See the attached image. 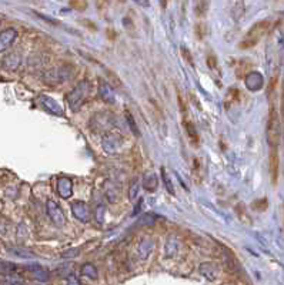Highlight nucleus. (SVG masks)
I'll use <instances>...</instances> for the list:
<instances>
[{
  "label": "nucleus",
  "instance_id": "1",
  "mask_svg": "<svg viewBox=\"0 0 284 285\" xmlns=\"http://www.w3.org/2000/svg\"><path fill=\"white\" fill-rule=\"evenodd\" d=\"M280 117L279 113L274 107L270 108L268 111V120H267V129H266V137H267V144L270 146L271 150H277L280 144Z\"/></svg>",
  "mask_w": 284,
  "mask_h": 285
},
{
  "label": "nucleus",
  "instance_id": "2",
  "mask_svg": "<svg viewBox=\"0 0 284 285\" xmlns=\"http://www.w3.org/2000/svg\"><path fill=\"white\" fill-rule=\"evenodd\" d=\"M90 94V83L87 80H81L73 87V90L67 96V103L73 113H78L79 110L86 103L87 97Z\"/></svg>",
  "mask_w": 284,
  "mask_h": 285
},
{
  "label": "nucleus",
  "instance_id": "3",
  "mask_svg": "<svg viewBox=\"0 0 284 285\" xmlns=\"http://www.w3.org/2000/svg\"><path fill=\"white\" fill-rule=\"evenodd\" d=\"M270 26H271L270 20H260V22H257L254 26L246 33L244 39L240 42V45H238L240 49H252V47H254L258 42L263 39V36L270 30Z\"/></svg>",
  "mask_w": 284,
  "mask_h": 285
},
{
  "label": "nucleus",
  "instance_id": "4",
  "mask_svg": "<svg viewBox=\"0 0 284 285\" xmlns=\"http://www.w3.org/2000/svg\"><path fill=\"white\" fill-rule=\"evenodd\" d=\"M125 140H123V135L120 133H116V131H109L106 133L102 138V147L106 153L109 154H114L117 153L122 146H123Z\"/></svg>",
  "mask_w": 284,
  "mask_h": 285
},
{
  "label": "nucleus",
  "instance_id": "5",
  "mask_svg": "<svg viewBox=\"0 0 284 285\" xmlns=\"http://www.w3.org/2000/svg\"><path fill=\"white\" fill-rule=\"evenodd\" d=\"M70 77H72V70L64 66L50 69L45 72L43 75V80L49 84H62V83H66Z\"/></svg>",
  "mask_w": 284,
  "mask_h": 285
},
{
  "label": "nucleus",
  "instance_id": "6",
  "mask_svg": "<svg viewBox=\"0 0 284 285\" xmlns=\"http://www.w3.org/2000/svg\"><path fill=\"white\" fill-rule=\"evenodd\" d=\"M46 212H47V217L50 218V221H52L56 227H59V228L64 227V224H66L64 214H63L62 208H60V206L56 201L47 200V203H46Z\"/></svg>",
  "mask_w": 284,
  "mask_h": 285
},
{
  "label": "nucleus",
  "instance_id": "7",
  "mask_svg": "<svg viewBox=\"0 0 284 285\" xmlns=\"http://www.w3.org/2000/svg\"><path fill=\"white\" fill-rule=\"evenodd\" d=\"M37 100H39V103L42 104V107H43L47 113H50L53 116H57V117L64 116L63 107L60 105V103H59L57 100H54L50 96H47V94H40V96L37 97Z\"/></svg>",
  "mask_w": 284,
  "mask_h": 285
},
{
  "label": "nucleus",
  "instance_id": "8",
  "mask_svg": "<svg viewBox=\"0 0 284 285\" xmlns=\"http://www.w3.org/2000/svg\"><path fill=\"white\" fill-rule=\"evenodd\" d=\"M72 212H73V215L78 218L79 221H81V223H87L90 220V210H89V206L84 201H81V200L72 201Z\"/></svg>",
  "mask_w": 284,
  "mask_h": 285
},
{
  "label": "nucleus",
  "instance_id": "9",
  "mask_svg": "<svg viewBox=\"0 0 284 285\" xmlns=\"http://www.w3.org/2000/svg\"><path fill=\"white\" fill-rule=\"evenodd\" d=\"M56 188H57V194L67 200L73 195V181L69 177H59L57 182H56Z\"/></svg>",
  "mask_w": 284,
  "mask_h": 285
},
{
  "label": "nucleus",
  "instance_id": "10",
  "mask_svg": "<svg viewBox=\"0 0 284 285\" xmlns=\"http://www.w3.org/2000/svg\"><path fill=\"white\" fill-rule=\"evenodd\" d=\"M223 267L229 274H234V275L240 274V271H241V267H240L238 261L233 255L232 251H229V250H224V253H223Z\"/></svg>",
  "mask_w": 284,
  "mask_h": 285
},
{
  "label": "nucleus",
  "instance_id": "11",
  "mask_svg": "<svg viewBox=\"0 0 284 285\" xmlns=\"http://www.w3.org/2000/svg\"><path fill=\"white\" fill-rule=\"evenodd\" d=\"M155 248H156L155 241H153L152 238H144V240H142V241H140V244L137 245V250H136L137 257H139L140 259H143V261H146V259L149 258V257L153 254Z\"/></svg>",
  "mask_w": 284,
  "mask_h": 285
},
{
  "label": "nucleus",
  "instance_id": "12",
  "mask_svg": "<svg viewBox=\"0 0 284 285\" xmlns=\"http://www.w3.org/2000/svg\"><path fill=\"white\" fill-rule=\"evenodd\" d=\"M17 37V31L16 29L13 27H9V29H4L0 31V53L7 50L16 40Z\"/></svg>",
  "mask_w": 284,
  "mask_h": 285
},
{
  "label": "nucleus",
  "instance_id": "13",
  "mask_svg": "<svg viewBox=\"0 0 284 285\" xmlns=\"http://www.w3.org/2000/svg\"><path fill=\"white\" fill-rule=\"evenodd\" d=\"M244 83H246V87L250 91H258L264 86V77L258 72H250L244 78Z\"/></svg>",
  "mask_w": 284,
  "mask_h": 285
},
{
  "label": "nucleus",
  "instance_id": "14",
  "mask_svg": "<svg viewBox=\"0 0 284 285\" xmlns=\"http://www.w3.org/2000/svg\"><path fill=\"white\" fill-rule=\"evenodd\" d=\"M92 123H93V127L92 129L95 130H107V129H111L113 127V123H114V120H113V117H110L107 113L106 114H96L93 119H92Z\"/></svg>",
  "mask_w": 284,
  "mask_h": 285
},
{
  "label": "nucleus",
  "instance_id": "15",
  "mask_svg": "<svg viewBox=\"0 0 284 285\" xmlns=\"http://www.w3.org/2000/svg\"><path fill=\"white\" fill-rule=\"evenodd\" d=\"M99 96H100V99L103 100L104 103L113 104L116 102L113 89H111L110 84H109L107 81H104V80H100V81H99Z\"/></svg>",
  "mask_w": 284,
  "mask_h": 285
},
{
  "label": "nucleus",
  "instance_id": "16",
  "mask_svg": "<svg viewBox=\"0 0 284 285\" xmlns=\"http://www.w3.org/2000/svg\"><path fill=\"white\" fill-rule=\"evenodd\" d=\"M25 270L30 271L34 278H37L39 281H47L49 280V271H46L42 265L39 264H30V265H26Z\"/></svg>",
  "mask_w": 284,
  "mask_h": 285
},
{
  "label": "nucleus",
  "instance_id": "17",
  "mask_svg": "<svg viewBox=\"0 0 284 285\" xmlns=\"http://www.w3.org/2000/svg\"><path fill=\"white\" fill-rule=\"evenodd\" d=\"M143 187H144V190H147V191H150V193H153L157 190V187H158V180H157V176H156L153 171H147L144 176H143Z\"/></svg>",
  "mask_w": 284,
  "mask_h": 285
},
{
  "label": "nucleus",
  "instance_id": "18",
  "mask_svg": "<svg viewBox=\"0 0 284 285\" xmlns=\"http://www.w3.org/2000/svg\"><path fill=\"white\" fill-rule=\"evenodd\" d=\"M270 176L273 184L277 182V176H279V153L277 150L270 151Z\"/></svg>",
  "mask_w": 284,
  "mask_h": 285
},
{
  "label": "nucleus",
  "instance_id": "19",
  "mask_svg": "<svg viewBox=\"0 0 284 285\" xmlns=\"http://www.w3.org/2000/svg\"><path fill=\"white\" fill-rule=\"evenodd\" d=\"M20 63H22V57L19 53H10L3 60V66L9 70H16L20 66Z\"/></svg>",
  "mask_w": 284,
  "mask_h": 285
},
{
  "label": "nucleus",
  "instance_id": "20",
  "mask_svg": "<svg viewBox=\"0 0 284 285\" xmlns=\"http://www.w3.org/2000/svg\"><path fill=\"white\" fill-rule=\"evenodd\" d=\"M199 272L207 278L208 281H214L216 280V272H217V268L211 264V262H203L199 268Z\"/></svg>",
  "mask_w": 284,
  "mask_h": 285
},
{
  "label": "nucleus",
  "instance_id": "21",
  "mask_svg": "<svg viewBox=\"0 0 284 285\" xmlns=\"http://www.w3.org/2000/svg\"><path fill=\"white\" fill-rule=\"evenodd\" d=\"M177 250H179V242H177V240L173 238V237H170V238L167 240V242H166V247H164L166 257H167V258H173V257L176 255Z\"/></svg>",
  "mask_w": 284,
  "mask_h": 285
},
{
  "label": "nucleus",
  "instance_id": "22",
  "mask_svg": "<svg viewBox=\"0 0 284 285\" xmlns=\"http://www.w3.org/2000/svg\"><path fill=\"white\" fill-rule=\"evenodd\" d=\"M230 9H232L233 17L236 20H238L243 13H244V3L243 0H230Z\"/></svg>",
  "mask_w": 284,
  "mask_h": 285
},
{
  "label": "nucleus",
  "instance_id": "23",
  "mask_svg": "<svg viewBox=\"0 0 284 285\" xmlns=\"http://www.w3.org/2000/svg\"><path fill=\"white\" fill-rule=\"evenodd\" d=\"M210 7V0H194V13L199 17L206 16Z\"/></svg>",
  "mask_w": 284,
  "mask_h": 285
},
{
  "label": "nucleus",
  "instance_id": "24",
  "mask_svg": "<svg viewBox=\"0 0 284 285\" xmlns=\"http://www.w3.org/2000/svg\"><path fill=\"white\" fill-rule=\"evenodd\" d=\"M80 272H81V275H84V277H87V278H90V280H96V278L99 277L97 268H96L93 264H90V262L84 264V265L81 267Z\"/></svg>",
  "mask_w": 284,
  "mask_h": 285
},
{
  "label": "nucleus",
  "instance_id": "25",
  "mask_svg": "<svg viewBox=\"0 0 284 285\" xmlns=\"http://www.w3.org/2000/svg\"><path fill=\"white\" fill-rule=\"evenodd\" d=\"M15 271H16V265H15L13 262L0 259V274H1V275L10 277V275H13Z\"/></svg>",
  "mask_w": 284,
  "mask_h": 285
},
{
  "label": "nucleus",
  "instance_id": "26",
  "mask_svg": "<svg viewBox=\"0 0 284 285\" xmlns=\"http://www.w3.org/2000/svg\"><path fill=\"white\" fill-rule=\"evenodd\" d=\"M161 180L164 182V187H166V190H167V193L169 194H172V195H174V187H173V182L170 180V177H169V174H167V171H166V168L163 167L161 168Z\"/></svg>",
  "mask_w": 284,
  "mask_h": 285
},
{
  "label": "nucleus",
  "instance_id": "27",
  "mask_svg": "<svg viewBox=\"0 0 284 285\" xmlns=\"http://www.w3.org/2000/svg\"><path fill=\"white\" fill-rule=\"evenodd\" d=\"M125 116H126V121H127V126H129L130 131H131L136 137H139V135H140V131H139V127H137V124H136V121H134V119H133L131 113L126 110Z\"/></svg>",
  "mask_w": 284,
  "mask_h": 285
},
{
  "label": "nucleus",
  "instance_id": "28",
  "mask_svg": "<svg viewBox=\"0 0 284 285\" xmlns=\"http://www.w3.org/2000/svg\"><path fill=\"white\" fill-rule=\"evenodd\" d=\"M104 214H106V207L103 204H99L96 210H95V218L99 224H103L104 223Z\"/></svg>",
  "mask_w": 284,
  "mask_h": 285
},
{
  "label": "nucleus",
  "instance_id": "29",
  "mask_svg": "<svg viewBox=\"0 0 284 285\" xmlns=\"http://www.w3.org/2000/svg\"><path fill=\"white\" fill-rule=\"evenodd\" d=\"M184 127H186V131H187V134H189V137L193 140V141H197V131H196V127H194V124L193 123H190V121H186L184 123Z\"/></svg>",
  "mask_w": 284,
  "mask_h": 285
},
{
  "label": "nucleus",
  "instance_id": "30",
  "mask_svg": "<svg viewBox=\"0 0 284 285\" xmlns=\"http://www.w3.org/2000/svg\"><path fill=\"white\" fill-rule=\"evenodd\" d=\"M139 190H140V185H139V182L134 181L131 185H130L129 188V200L130 201H134L137 197H139Z\"/></svg>",
  "mask_w": 284,
  "mask_h": 285
},
{
  "label": "nucleus",
  "instance_id": "31",
  "mask_svg": "<svg viewBox=\"0 0 284 285\" xmlns=\"http://www.w3.org/2000/svg\"><path fill=\"white\" fill-rule=\"evenodd\" d=\"M156 218L155 215H152V214H146V215H143L139 221H137V225H153L155 224Z\"/></svg>",
  "mask_w": 284,
  "mask_h": 285
},
{
  "label": "nucleus",
  "instance_id": "32",
  "mask_svg": "<svg viewBox=\"0 0 284 285\" xmlns=\"http://www.w3.org/2000/svg\"><path fill=\"white\" fill-rule=\"evenodd\" d=\"M70 7L76 9V10H86L87 7V1L86 0H70Z\"/></svg>",
  "mask_w": 284,
  "mask_h": 285
},
{
  "label": "nucleus",
  "instance_id": "33",
  "mask_svg": "<svg viewBox=\"0 0 284 285\" xmlns=\"http://www.w3.org/2000/svg\"><path fill=\"white\" fill-rule=\"evenodd\" d=\"M267 207H268V201H267V198H261V200H257V201H254V203H253V208H254V210H257V211H264Z\"/></svg>",
  "mask_w": 284,
  "mask_h": 285
},
{
  "label": "nucleus",
  "instance_id": "34",
  "mask_svg": "<svg viewBox=\"0 0 284 285\" xmlns=\"http://www.w3.org/2000/svg\"><path fill=\"white\" fill-rule=\"evenodd\" d=\"M181 54H183V57H184V60L191 66V67H194V61H193V57H191V53L189 52V49L187 47H181Z\"/></svg>",
  "mask_w": 284,
  "mask_h": 285
},
{
  "label": "nucleus",
  "instance_id": "35",
  "mask_svg": "<svg viewBox=\"0 0 284 285\" xmlns=\"http://www.w3.org/2000/svg\"><path fill=\"white\" fill-rule=\"evenodd\" d=\"M79 251H80V248H70V250H66V251L62 254V257H64V258H69V257H78Z\"/></svg>",
  "mask_w": 284,
  "mask_h": 285
},
{
  "label": "nucleus",
  "instance_id": "36",
  "mask_svg": "<svg viewBox=\"0 0 284 285\" xmlns=\"http://www.w3.org/2000/svg\"><path fill=\"white\" fill-rule=\"evenodd\" d=\"M66 283H67V284H72V285L81 284V281H80V280H78L75 275H69V277H67V280H66Z\"/></svg>",
  "mask_w": 284,
  "mask_h": 285
},
{
  "label": "nucleus",
  "instance_id": "37",
  "mask_svg": "<svg viewBox=\"0 0 284 285\" xmlns=\"http://www.w3.org/2000/svg\"><path fill=\"white\" fill-rule=\"evenodd\" d=\"M36 15H37L39 17H42L43 20H46V22H50V23H52L53 26H57V25H60V23H59L57 20H54V19H52V17H47V16H43V15H40V13H36Z\"/></svg>",
  "mask_w": 284,
  "mask_h": 285
},
{
  "label": "nucleus",
  "instance_id": "38",
  "mask_svg": "<svg viewBox=\"0 0 284 285\" xmlns=\"http://www.w3.org/2000/svg\"><path fill=\"white\" fill-rule=\"evenodd\" d=\"M207 63H208V66L214 70L216 69V57L214 56H210L208 59H207Z\"/></svg>",
  "mask_w": 284,
  "mask_h": 285
},
{
  "label": "nucleus",
  "instance_id": "39",
  "mask_svg": "<svg viewBox=\"0 0 284 285\" xmlns=\"http://www.w3.org/2000/svg\"><path fill=\"white\" fill-rule=\"evenodd\" d=\"M102 3H107V0H97V6L102 7Z\"/></svg>",
  "mask_w": 284,
  "mask_h": 285
}]
</instances>
